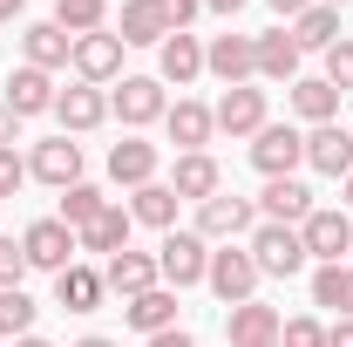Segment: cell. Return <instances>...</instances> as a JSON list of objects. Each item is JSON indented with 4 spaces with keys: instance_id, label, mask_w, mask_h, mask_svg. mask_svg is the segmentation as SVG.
<instances>
[{
    "instance_id": "6da1fadb",
    "label": "cell",
    "mask_w": 353,
    "mask_h": 347,
    "mask_svg": "<svg viewBox=\"0 0 353 347\" xmlns=\"http://www.w3.org/2000/svg\"><path fill=\"white\" fill-rule=\"evenodd\" d=\"M245 252L259 259L265 279H292V272L306 265V238H299V225H265V218H259V232H252Z\"/></svg>"
},
{
    "instance_id": "7a4b0ae2",
    "label": "cell",
    "mask_w": 353,
    "mask_h": 347,
    "mask_svg": "<svg viewBox=\"0 0 353 347\" xmlns=\"http://www.w3.org/2000/svg\"><path fill=\"white\" fill-rule=\"evenodd\" d=\"M157 272H163V286H204V272H211V245L197 238V232H163V245H157Z\"/></svg>"
},
{
    "instance_id": "3957f363",
    "label": "cell",
    "mask_w": 353,
    "mask_h": 347,
    "mask_svg": "<svg viewBox=\"0 0 353 347\" xmlns=\"http://www.w3.org/2000/svg\"><path fill=\"white\" fill-rule=\"evenodd\" d=\"M259 259L245 252V245H224V252H211V272H204V286L218 293L224 306H245V300H259Z\"/></svg>"
},
{
    "instance_id": "277c9868",
    "label": "cell",
    "mask_w": 353,
    "mask_h": 347,
    "mask_svg": "<svg viewBox=\"0 0 353 347\" xmlns=\"http://www.w3.org/2000/svg\"><path fill=\"white\" fill-rule=\"evenodd\" d=\"M21 252H28V272H68L75 265V232L61 225V218H34L28 232H21Z\"/></svg>"
},
{
    "instance_id": "5b68a950",
    "label": "cell",
    "mask_w": 353,
    "mask_h": 347,
    "mask_svg": "<svg viewBox=\"0 0 353 347\" xmlns=\"http://www.w3.org/2000/svg\"><path fill=\"white\" fill-rule=\"evenodd\" d=\"M245 232H259V205H252V198H204V205H197V238H204V245H211V238H218V245H238V238H245Z\"/></svg>"
},
{
    "instance_id": "8992f818",
    "label": "cell",
    "mask_w": 353,
    "mask_h": 347,
    "mask_svg": "<svg viewBox=\"0 0 353 347\" xmlns=\"http://www.w3.org/2000/svg\"><path fill=\"white\" fill-rule=\"evenodd\" d=\"M299 238H306V259L347 265V252H353V218L347 212H319V205H312V218L299 225Z\"/></svg>"
},
{
    "instance_id": "52a82bcc",
    "label": "cell",
    "mask_w": 353,
    "mask_h": 347,
    "mask_svg": "<svg viewBox=\"0 0 353 347\" xmlns=\"http://www.w3.org/2000/svg\"><path fill=\"white\" fill-rule=\"evenodd\" d=\"M252 164H259L265 177H292L306 164V136L292 130V123H265V130L252 136Z\"/></svg>"
},
{
    "instance_id": "ba28073f",
    "label": "cell",
    "mask_w": 353,
    "mask_h": 347,
    "mask_svg": "<svg viewBox=\"0 0 353 347\" xmlns=\"http://www.w3.org/2000/svg\"><path fill=\"white\" fill-rule=\"evenodd\" d=\"M75 82H88V88H102V82H116L123 75V41L102 28V35H75Z\"/></svg>"
},
{
    "instance_id": "9c48e42d",
    "label": "cell",
    "mask_w": 353,
    "mask_h": 347,
    "mask_svg": "<svg viewBox=\"0 0 353 347\" xmlns=\"http://www.w3.org/2000/svg\"><path fill=\"white\" fill-rule=\"evenodd\" d=\"M109 109H116L130 130H143V123H163L170 102H163V82H157V75H123V88L109 95Z\"/></svg>"
},
{
    "instance_id": "30bf717a",
    "label": "cell",
    "mask_w": 353,
    "mask_h": 347,
    "mask_svg": "<svg viewBox=\"0 0 353 347\" xmlns=\"http://www.w3.org/2000/svg\"><path fill=\"white\" fill-rule=\"evenodd\" d=\"M54 116H61V136H88V130L109 123V95L88 88V82H68L61 95H54Z\"/></svg>"
},
{
    "instance_id": "8fae6325",
    "label": "cell",
    "mask_w": 353,
    "mask_h": 347,
    "mask_svg": "<svg viewBox=\"0 0 353 347\" xmlns=\"http://www.w3.org/2000/svg\"><path fill=\"white\" fill-rule=\"evenodd\" d=\"M204 68H211L224 88L252 82V75H259V41H252V35H218V41L204 48Z\"/></svg>"
},
{
    "instance_id": "7c38bea8",
    "label": "cell",
    "mask_w": 353,
    "mask_h": 347,
    "mask_svg": "<svg viewBox=\"0 0 353 347\" xmlns=\"http://www.w3.org/2000/svg\"><path fill=\"white\" fill-rule=\"evenodd\" d=\"M211 123H218L224 136H259L265 130V88H252V82L224 88L218 109H211Z\"/></svg>"
},
{
    "instance_id": "4fadbf2b",
    "label": "cell",
    "mask_w": 353,
    "mask_h": 347,
    "mask_svg": "<svg viewBox=\"0 0 353 347\" xmlns=\"http://www.w3.org/2000/svg\"><path fill=\"white\" fill-rule=\"evenodd\" d=\"M28 177H41V184H54V191L82 184V143H68V136H48V143H34Z\"/></svg>"
},
{
    "instance_id": "5bb4252c",
    "label": "cell",
    "mask_w": 353,
    "mask_h": 347,
    "mask_svg": "<svg viewBox=\"0 0 353 347\" xmlns=\"http://www.w3.org/2000/svg\"><path fill=\"white\" fill-rule=\"evenodd\" d=\"M259 218H265V225H306V218H312V191L299 184V177H265Z\"/></svg>"
},
{
    "instance_id": "9a60e30c",
    "label": "cell",
    "mask_w": 353,
    "mask_h": 347,
    "mask_svg": "<svg viewBox=\"0 0 353 347\" xmlns=\"http://www.w3.org/2000/svg\"><path fill=\"white\" fill-rule=\"evenodd\" d=\"M170 191H176V198H190V205L218 198V191H224L218 157H211V150H183V157H176V171H170Z\"/></svg>"
},
{
    "instance_id": "2e32d148",
    "label": "cell",
    "mask_w": 353,
    "mask_h": 347,
    "mask_svg": "<svg viewBox=\"0 0 353 347\" xmlns=\"http://www.w3.org/2000/svg\"><path fill=\"white\" fill-rule=\"evenodd\" d=\"M130 205H102V218H88L82 232H75V245L82 252H102V259H116V252H130Z\"/></svg>"
},
{
    "instance_id": "e0dca14e",
    "label": "cell",
    "mask_w": 353,
    "mask_h": 347,
    "mask_svg": "<svg viewBox=\"0 0 353 347\" xmlns=\"http://www.w3.org/2000/svg\"><path fill=\"white\" fill-rule=\"evenodd\" d=\"M306 164H312L319 177H347V171H353V130H340V123L306 130Z\"/></svg>"
},
{
    "instance_id": "ac0fdd59",
    "label": "cell",
    "mask_w": 353,
    "mask_h": 347,
    "mask_svg": "<svg viewBox=\"0 0 353 347\" xmlns=\"http://www.w3.org/2000/svg\"><path fill=\"white\" fill-rule=\"evenodd\" d=\"M54 95H61V88H54L48 68H28V62H21V68L7 75V109H14L21 123H28V116H41V109H54Z\"/></svg>"
},
{
    "instance_id": "d6986e66",
    "label": "cell",
    "mask_w": 353,
    "mask_h": 347,
    "mask_svg": "<svg viewBox=\"0 0 353 347\" xmlns=\"http://www.w3.org/2000/svg\"><path fill=\"white\" fill-rule=\"evenodd\" d=\"M102 286H109V293H123V300L150 293V286H163V272H157V252H116V259L102 265Z\"/></svg>"
},
{
    "instance_id": "ffe728a7",
    "label": "cell",
    "mask_w": 353,
    "mask_h": 347,
    "mask_svg": "<svg viewBox=\"0 0 353 347\" xmlns=\"http://www.w3.org/2000/svg\"><path fill=\"white\" fill-rule=\"evenodd\" d=\"M21 55H28V68H68V55H75V35H61L54 21H34L28 35H21Z\"/></svg>"
},
{
    "instance_id": "44dd1931",
    "label": "cell",
    "mask_w": 353,
    "mask_h": 347,
    "mask_svg": "<svg viewBox=\"0 0 353 347\" xmlns=\"http://www.w3.org/2000/svg\"><path fill=\"white\" fill-rule=\"evenodd\" d=\"M109 177H116V184H130V191L157 184V143H143V136H123V143L109 150Z\"/></svg>"
},
{
    "instance_id": "7402d4cb",
    "label": "cell",
    "mask_w": 353,
    "mask_h": 347,
    "mask_svg": "<svg viewBox=\"0 0 353 347\" xmlns=\"http://www.w3.org/2000/svg\"><path fill=\"white\" fill-rule=\"evenodd\" d=\"M163 130H170L176 157H183V150H204V143L218 136V123H211V109H204V102H176V109H163Z\"/></svg>"
},
{
    "instance_id": "603a6c76",
    "label": "cell",
    "mask_w": 353,
    "mask_h": 347,
    "mask_svg": "<svg viewBox=\"0 0 353 347\" xmlns=\"http://www.w3.org/2000/svg\"><path fill=\"white\" fill-rule=\"evenodd\" d=\"M259 75L265 82H299V41H292V28H272V35H259Z\"/></svg>"
},
{
    "instance_id": "cb8c5ba5",
    "label": "cell",
    "mask_w": 353,
    "mask_h": 347,
    "mask_svg": "<svg viewBox=\"0 0 353 347\" xmlns=\"http://www.w3.org/2000/svg\"><path fill=\"white\" fill-rule=\"evenodd\" d=\"M163 14H157V0H123V21H116V41L123 48H163Z\"/></svg>"
},
{
    "instance_id": "d4e9b609",
    "label": "cell",
    "mask_w": 353,
    "mask_h": 347,
    "mask_svg": "<svg viewBox=\"0 0 353 347\" xmlns=\"http://www.w3.org/2000/svg\"><path fill=\"white\" fill-rule=\"evenodd\" d=\"M102 293H109V286H102V272H95V265H68V272H54V300L68 306V313H95V306H102Z\"/></svg>"
},
{
    "instance_id": "484cf974",
    "label": "cell",
    "mask_w": 353,
    "mask_h": 347,
    "mask_svg": "<svg viewBox=\"0 0 353 347\" xmlns=\"http://www.w3.org/2000/svg\"><path fill=\"white\" fill-rule=\"evenodd\" d=\"M123 320H130L136 334H163V327H176V293L170 286H150V293L123 300Z\"/></svg>"
},
{
    "instance_id": "4316f807",
    "label": "cell",
    "mask_w": 353,
    "mask_h": 347,
    "mask_svg": "<svg viewBox=\"0 0 353 347\" xmlns=\"http://www.w3.org/2000/svg\"><path fill=\"white\" fill-rule=\"evenodd\" d=\"M292 109H299V123L319 130V123L340 116V88L326 82V75H299V82H292Z\"/></svg>"
},
{
    "instance_id": "83f0119b",
    "label": "cell",
    "mask_w": 353,
    "mask_h": 347,
    "mask_svg": "<svg viewBox=\"0 0 353 347\" xmlns=\"http://www.w3.org/2000/svg\"><path fill=\"white\" fill-rule=\"evenodd\" d=\"M176 198L170 184H143V191H130V218L136 225H150V232H176Z\"/></svg>"
},
{
    "instance_id": "f1b7e54d",
    "label": "cell",
    "mask_w": 353,
    "mask_h": 347,
    "mask_svg": "<svg viewBox=\"0 0 353 347\" xmlns=\"http://www.w3.org/2000/svg\"><path fill=\"white\" fill-rule=\"evenodd\" d=\"M259 341H279V306L265 300L231 306V347H259Z\"/></svg>"
},
{
    "instance_id": "f546056e",
    "label": "cell",
    "mask_w": 353,
    "mask_h": 347,
    "mask_svg": "<svg viewBox=\"0 0 353 347\" xmlns=\"http://www.w3.org/2000/svg\"><path fill=\"white\" fill-rule=\"evenodd\" d=\"M157 55H163V82H176V88L204 75V48H197V35H163Z\"/></svg>"
},
{
    "instance_id": "4dcf8cb0",
    "label": "cell",
    "mask_w": 353,
    "mask_h": 347,
    "mask_svg": "<svg viewBox=\"0 0 353 347\" xmlns=\"http://www.w3.org/2000/svg\"><path fill=\"white\" fill-rule=\"evenodd\" d=\"M292 41H299V55H306V48H319V55H326V48L340 41V7H319V0H312L306 14L292 21Z\"/></svg>"
},
{
    "instance_id": "1f68e13d",
    "label": "cell",
    "mask_w": 353,
    "mask_h": 347,
    "mask_svg": "<svg viewBox=\"0 0 353 347\" xmlns=\"http://www.w3.org/2000/svg\"><path fill=\"white\" fill-rule=\"evenodd\" d=\"M312 306H333L340 320H353V265H319L312 272Z\"/></svg>"
},
{
    "instance_id": "d6a6232c",
    "label": "cell",
    "mask_w": 353,
    "mask_h": 347,
    "mask_svg": "<svg viewBox=\"0 0 353 347\" xmlns=\"http://www.w3.org/2000/svg\"><path fill=\"white\" fill-rule=\"evenodd\" d=\"M54 28L61 35H102L109 28V0H54Z\"/></svg>"
},
{
    "instance_id": "836d02e7",
    "label": "cell",
    "mask_w": 353,
    "mask_h": 347,
    "mask_svg": "<svg viewBox=\"0 0 353 347\" xmlns=\"http://www.w3.org/2000/svg\"><path fill=\"white\" fill-rule=\"evenodd\" d=\"M34 313H41V306L28 300L21 286H0V334H7V341H21V334H34Z\"/></svg>"
},
{
    "instance_id": "e575fe53",
    "label": "cell",
    "mask_w": 353,
    "mask_h": 347,
    "mask_svg": "<svg viewBox=\"0 0 353 347\" xmlns=\"http://www.w3.org/2000/svg\"><path fill=\"white\" fill-rule=\"evenodd\" d=\"M102 205H109V198H102L95 184H68V191H61V225H68V232H82L88 218H102Z\"/></svg>"
},
{
    "instance_id": "d590c367",
    "label": "cell",
    "mask_w": 353,
    "mask_h": 347,
    "mask_svg": "<svg viewBox=\"0 0 353 347\" xmlns=\"http://www.w3.org/2000/svg\"><path fill=\"white\" fill-rule=\"evenodd\" d=\"M279 347H326V327L312 313H292V320H279Z\"/></svg>"
},
{
    "instance_id": "8d00e7d4",
    "label": "cell",
    "mask_w": 353,
    "mask_h": 347,
    "mask_svg": "<svg viewBox=\"0 0 353 347\" xmlns=\"http://www.w3.org/2000/svg\"><path fill=\"white\" fill-rule=\"evenodd\" d=\"M326 82L340 88V95H353V41H347V35L326 48Z\"/></svg>"
},
{
    "instance_id": "74e56055",
    "label": "cell",
    "mask_w": 353,
    "mask_h": 347,
    "mask_svg": "<svg viewBox=\"0 0 353 347\" xmlns=\"http://www.w3.org/2000/svg\"><path fill=\"white\" fill-rule=\"evenodd\" d=\"M157 14H163V28H170V35H190V21L204 14V0H157Z\"/></svg>"
},
{
    "instance_id": "f35d334b",
    "label": "cell",
    "mask_w": 353,
    "mask_h": 347,
    "mask_svg": "<svg viewBox=\"0 0 353 347\" xmlns=\"http://www.w3.org/2000/svg\"><path fill=\"white\" fill-rule=\"evenodd\" d=\"M28 279V252H21V238H0V286H21Z\"/></svg>"
},
{
    "instance_id": "ab89813d",
    "label": "cell",
    "mask_w": 353,
    "mask_h": 347,
    "mask_svg": "<svg viewBox=\"0 0 353 347\" xmlns=\"http://www.w3.org/2000/svg\"><path fill=\"white\" fill-rule=\"evenodd\" d=\"M21 184H28V157L21 150H0V198H14Z\"/></svg>"
},
{
    "instance_id": "60d3db41",
    "label": "cell",
    "mask_w": 353,
    "mask_h": 347,
    "mask_svg": "<svg viewBox=\"0 0 353 347\" xmlns=\"http://www.w3.org/2000/svg\"><path fill=\"white\" fill-rule=\"evenodd\" d=\"M14 143H21V116L0 102V150H14Z\"/></svg>"
},
{
    "instance_id": "b9f144b4",
    "label": "cell",
    "mask_w": 353,
    "mask_h": 347,
    "mask_svg": "<svg viewBox=\"0 0 353 347\" xmlns=\"http://www.w3.org/2000/svg\"><path fill=\"white\" fill-rule=\"evenodd\" d=\"M150 347H197V341H190L183 327H163V334H150Z\"/></svg>"
},
{
    "instance_id": "7bdbcfd3",
    "label": "cell",
    "mask_w": 353,
    "mask_h": 347,
    "mask_svg": "<svg viewBox=\"0 0 353 347\" xmlns=\"http://www.w3.org/2000/svg\"><path fill=\"white\" fill-rule=\"evenodd\" d=\"M326 347H353V320H333L326 327Z\"/></svg>"
},
{
    "instance_id": "ee69618b",
    "label": "cell",
    "mask_w": 353,
    "mask_h": 347,
    "mask_svg": "<svg viewBox=\"0 0 353 347\" xmlns=\"http://www.w3.org/2000/svg\"><path fill=\"white\" fill-rule=\"evenodd\" d=\"M265 7H272V14H285V21H299V14H306L312 0H265Z\"/></svg>"
},
{
    "instance_id": "f6af8a7d",
    "label": "cell",
    "mask_w": 353,
    "mask_h": 347,
    "mask_svg": "<svg viewBox=\"0 0 353 347\" xmlns=\"http://www.w3.org/2000/svg\"><path fill=\"white\" fill-rule=\"evenodd\" d=\"M204 7H211V14H224V21H231V14H238L245 0H204Z\"/></svg>"
},
{
    "instance_id": "bcb514c9",
    "label": "cell",
    "mask_w": 353,
    "mask_h": 347,
    "mask_svg": "<svg viewBox=\"0 0 353 347\" xmlns=\"http://www.w3.org/2000/svg\"><path fill=\"white\" fill-rule=\"evenodd\" d=\"M14 347H54V341H41V334H21V341H14Z\"/></svg>"
},
{
    "instance_id": "7dc6e473",
    "label": "cell",
    "mask_w": 353,
    "mask_h": 347,
    "mask_svg": "<svg viewBox=\"0 0 353 347\" xmlns=\"http://www.w3.org/2000/svg\"><path fill=\"white\" fill-rule=\"evenodd\" d=\"M75 347H116V341H102V334H82V341H75Z\"/></svg>"
},
{
    "instance_id": "c3c4849f",
    "label": "cell",
    "mask_w": 353,
    "mask_h": 347,
    "mask_svg": "<svg viewBox=\"0 0 353 347\" xmlns=\"http://www.w3.org/2000/svg\"><path fill=\"white\" fill-rule=\"evenodd\" d=\"M14 14H21V0H0V21H14Z\"/></svg>"
},
{
    "instance_id": "681fc988",
    "label": "cell",
    "mask_w": 353,
    "mask_h": 347,
    "mask_svg": "<svg viewBox=\"0 0 353 347\" xmlns=\"http://www.w3.org/2000/svg\"><path fill=\"white\" fill-rule=\"evenodd\" d=\"M340 184H347V212H353V171H347V177H340Z\"/></svg>"
},
{
    "instance_id": "f907efd6",
    "label": "cell",
    "mask_w": 353,
    "mask_h": 347,
    "mask_svg": "<svg viewBox=\"0 0 353 347\" xmlns=\"http://www.w3.org/2000/svg\"><path fill=\"white\" fill-rule=\"evenodd\" d=\"M319 7H347V0H319Z\"/></svg>"
},
{
    "instance_id": "816d5d0a",
    "label": "cell",
    "mask_w": 353,
    "mask_h": 347,
    "mask_svg": "<svg viewBox=\"0 0 353 347\" xmlns=\"http://www.w3.org/2000/svg\"><path fill=\"white\" fill-rule=\"evenodd\" d=\"M259 347H279V341H259Z\"/></svg>"
}]
</instances>
